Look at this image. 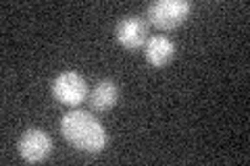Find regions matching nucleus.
Segmentation results:
<instances>
[{
  "label": "nucleus",
  "mask_w": 250,
  "mask_h": 166,
  "mask_svg": "<svg viewBox=\"0 0 250 166\" xmlns=\"http://www.w3.org/2000/svg\"><path fill=\"white\" fill-rule=\"evenodd\" d=\"M61 133L75 149L83 154H100L108 144V133L96 116L85 110H71L61 118Z\"/></svg>",
  "instance_id": "nucleus-1"
},
{
  "label": "nucleus",
  "mask_w": 250,
  "mask_h": 166,
  "mask_svg": "<svg viewBox=\"0 0 250 166\" xmlns=\"http://www.w3.org/2000/svg\"><path fill=\"white\" fill-rule=\"evenodd\" d=\"M192 4L188 0H156L148 6V21L156 29L169 31L179 27L190 17Z\"/></svg>",
  "instance_id": "nucleus-2"
},
{
  "label": "nucleus",
  "mask_w": 250,
  "mask_h": 166,
  "mask_svg": "<svg viewBox=\"0 0 250 166\" xmlns=\"http://www.w3.org/2000/svg\"><path fill=\"white\" fill-rule=\"evenodd\" d=\"M52 96L65 106H80L83 100H88L90 88L88 81L75 71H62L52 81Z\"/></svg>",
  "instance_id": "nucleus-3"
},
{
  "label": "nucleus",
  "mask_w": 250,
  "mask_h": 166,
  "mask_svg": "<svg viewBox=\"0 0 250 166\" xmlns=\"http://www.w3.org/2000/svg\"><path fill=\"white\" fill-rule=\"evenodd\" d=\"M19 154L25 162H44L52 152V139L44 129H27L19 139Z\"/></svg>",
  "instance_id": "nucleus-4"
},
{
  "label": "nucleus",
  "mask_w": 250,
  "mask_h": 166,
  "mask_svg": "<svg viewBox=\"0 0 250 166\" xmlns=\"http://www.w3.org/2000/svg\"><path fill=\"white\" fill-rule=\"evenodd\" d=\"M148 27H146V21L138 15H129V17L121 19L117 23V29H115V36H117V42H119L125 50H138L142 48L148 39Z\"/></svg>",
  "instance_id": "nucleus-5"
},
{
  "label": "nucleus",
  "mask_w": 250,
  "mask_h": 166,
  "mask_svg": "<svg viewBox=\"0 0 250 166\" xmlns=\"http://www.w3.org/2000/svg\"><path fill=\"white\" fill-rule=\"evenodd\" d=\"M144 56H146L148 65H152L156 69L165 67L167 62H171V58L175 56V42L169 39L167 36L148 37L144 44Z\"/></svg>",
  "instance_id": "nucleus-6"
},
{
  "label": "nucleus",
  "mask_w": 250,
  "mask_h": 166,
  "mask_svg": "<svg viewBox=\"0 0 250 166\" xmlns=\"http://www.w3.org/2000/svg\"><path fill=\"white\" fill-rule=\"evenodd\" d=\"M117 98H119V90H117L115 81H111V79H100L88 96L90 104L96 112H106V110H111L117 104Z\"/></svg>",
  "instance_id": "nucleus-7"
}]
</instances>
